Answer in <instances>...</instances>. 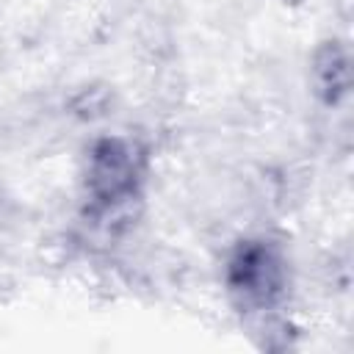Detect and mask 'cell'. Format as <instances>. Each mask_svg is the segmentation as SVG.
<instances>
[{
	"label": "cell",
	"mask_w": 354,
	"mask_h": 354,
	"mask_svg": "<svg viewBox=\"0 0 354 354\" xmlns=\"http://www.w3.org/2000/svg\"><path fill=\"white\" fill-rule=\"evenodd\" d=\"M136 183V158L124 141H102L91 155L88 188L97 202L116 205L130 196Z\"/></svg>",
	"instance_id": "1"
},
{
	"label": "cell",
	"mask_w": 354,
	"mask_h": 354,
	"mask_svg": "<svg viewBox=\"0 0 354 354\" xmlns=\"http://www.w3.org/2000/svg\"><path fill=\"white\" fill-rule=\"evenodd\" d=\"M232 290L243 293V299L268 304L282 288V268L277 254L268 246H246L230 263Z\"/></svg>",
	"instance_id": "2"
}]
</instances>
